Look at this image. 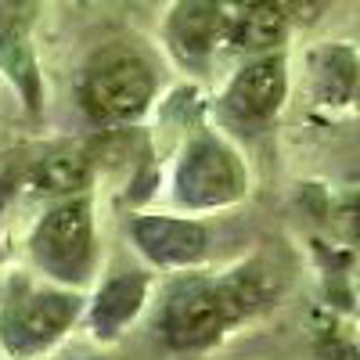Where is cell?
<instances>
[{
  "instance_id": "9a60e30c",
  "label": "cell",
  "mask_w": 360,
  "mask_h": 360,
  "mask_svg": "<svg viewBox=\"0 0 360 360\" xmlns=\"http://www.w3.org/2000/svg\"><path fill=\"white\" fill-rule=\"evenodd\" d=\"M356 288H360V278H356Z\"/></svg>"
},
{
  "instance_id": "2e32d148",
  "label": "cell",
  "mask_w": 360,
  "mask_h": 360,
  "mask_svg": "<svg viewBox=\"0 0 360 360\" xmlns=\"http://www.w3.org/2000/svg\"><path fill=\"white\" fill-rule=\"evenodd\" d=\"M94 360H105V356H94Z\"/></svg>"
},
{
  "instance_id": "8fae6325",
  "label": "cell",
  "mask_w": 360,
  "mask_h": 360,
  "mask_svg": "<svg viewBox=\"0 0 360 360\" xmlns=\"http://www.w3.org/2000/svg\"><path fill=\"white\" fill-rule=\"evenodd\" d=\"M148 299V278L137 270L127 274H115L112 281H105L90 303V328H94L98 339H115L123 328L141 314Z\"/></svg>"
},
{
  "instance_id": "5b68a950",
  "label": "cell",
  "mask_w": 360,
  "mask_h": 360,
  "mask_svg": "<svg viewBox=\"0 0 360 360\" xmlns=\"http://www.w3.org/2000/svg\"><path fill=\"white\" fill-rule=\"evenodd\" d=\"M227 324L231 314L220 295V281L180 278L169 285L159 310V332L173 349H202L217 342Z\"/></svg>"
},
{
  "instance_id": "277c9868",
  "label": "cell",
  "mask_w": 360,
  "mask_h": 360,
  "mask_svg": "<svg viewBox=\"0 0 360 360\" xmlns=\"http://www.w3.org/2000/svg\"><path fill=\"white\" fill-rule=\"evenodd\" d=\"M79 317V295L58 288H25L0 310V342L11 356H37L62 339Z\"/></svg>"
},
{
  "instance_id": "5bb4252c",
  "label": "cell",
  "mask_w": 360,
  "mask_h": 360,
  "mask_svg": "<svg viewBox=\"0 0 360 360\" xmlns=\"http://www.w3.org/2000/svg\"><path fill=\"white\" fill-rule=\"evenodd\" d=\"M274 4L285 8V15L292 18H317L324 8H328V0H274Z\"/></svg>"
},
{
  "instance_id": "3957f363",
  "label": "cell",
  "mask_w": 360,
  "mask_h": 360,
  "mask_svg": "<svg viewBox=\"0 0 360 360\" xmlns=\"http://www.w3.org/2000/svg\"><path fill=\"white\" fill-rule=\"evenodd\" d=\"M245 166L217 134H195L176 159L173 195L184 209H220L245 195Z\"/></svg>"
},
{
  "instance_id": "30bf717a",
  "label": "cell",
  "mask_w": 360,
  "mask_h": 360,
  "mask_svg": "<svg viewBox=\"0 0 360 360\" xmlns=\"http://www.w3.org/2000/svg\"><path fill=\"white\" fill-rule=\"evenodd\" d=\"M224 37V11L217 0H180L169 15V44L184 62H205Z\"/></svg>"
},
{
  "instance_id": "4fadbf2b",
  "label": "cell",
  "mask_w": 360,
  "mask_h": 360,
  "mask_svg": "<svg viewBox=\"0 0 360 360\" xmlns=\"http://www.w3.org/2000/svg\"><path fill=\"white\" fill-rule=\"evenodd\" d=\"M90 176V159L83 152H62V155H47L33 169V184L51 195H72L86 184Z\"/></svg>"
},
{
  "instance_id": "6da1fadb",
  "label": "cell",
  "mask_w": 360,
  "mask_h": 360,
  "mask_svg": "<svg viewBox=\"0 0 360 360\" xmlns=\"http://www.w3.org/2000/svg\"><path fill=\"white\" fill-rule=\"evenodd\" d=\"M83 108L94 123H130L155 98V72L134 51H101L83 72Z\"/></svg>"
},
{
  "instance_id": "7c38bea8",
  "label": "cell",
  "mask_w": 360,
  "mask_h": 360,
  "mask_svg": "<svg viewBox=\"0 0 360 360\" xmlns=\"http://www.w3.org/2000/svg\"><path fill=\"white\" fill-rule=\"evenodd\" d=\"M314 83H317V98L328 105H342L353 98L360 69H356V58L346 47H328L314 58Z\"/></svg>"
},
{
  "instance_id": "8992f818",
  "label": "cell",
  "mask_w": 360,
  "mask_h": 360,
  "mask_svg": "<svg viewBox=\"0 0 360 360\" xmlns=\"http://www.w3.org/2000/svg\"><path fill=\"white\" fill-rule=\"evenodd\" d=\"M134 245L159 266H191L209 252V231L198 220L144 213L130 220Z\"/></svg>"
},
{
  "instance_id": "7a4b0ae2",
  "label": "cell",
  "mask_w": 360,
  "mask_h": 360,
  "mask_svg": "<svg viewBox=\"0 0 360 360\" xmlns=\"http://www.w3.org/2000/svg\"><path fill=\"white\" fill-rule=\"evenodd\" d=\"M33 259L40 270L65 285H83L90 266H94V213H90V198L72 195L47 209L44 220L37 224L29 238Z\"/></svg>"
},
{
  "instance_id": "52a82bcc",
  "label": "cell",
  "mask_w": 360,
  "mask_h": 360,
  "mask_svg": "<svg viewBox=\"0 0 360 360\" xmlns=\"http://www.w3.org/2000/svg\"><path fill=\"white\" fill-rule=\"evenodd\" d=\"M285 90H288V72H285V58L278 54H263L238 72L227 86V112L242 123H266L274 119L278 108L285 105Z\"/></svg>"
},
{
  "instance_id": "ba28073f",
  "label": "cell",
  "mask_w": 360,
  "mask_h": 360,
  "mask_svg": "<svg viewBox=\"0 0 360 360\" xmlns=\"http://www.w3.org/2000/svg\"><path fill=\"white\" fill-rule=\"evenodd\" d=\"M224 11V37H231L242 51H274L288 33V15L274 0H231L220 4Z\"/></svg>"
},
{
  "instance_id": "9c48e42d",
  "label": "cell",
  "mask_w": 360,
  "mask_h": 360,
  "mask_svg": "<svg viewBox=\"0 0 360 360\" xmlns=\"http://www.w3.org/2000/svg\"><path fill=\"white\" fill-rule=\"evenodd\" d=\"M29 0H0V69L11 76V83L25 94L29 105H40V83L37 65L29 54Z\"/></svg>"
}]
</instances>
